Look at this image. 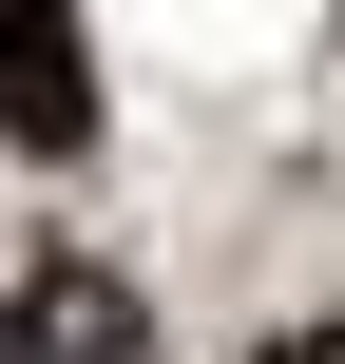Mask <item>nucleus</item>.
Wrapping results in <instances>:
<instances>
[{"instance_id": "nucleus-3", "label": "nucleus", "mask_w": 345, "mask_h": 364, "mask_svg": "<svg viewBox=\"0 0 345 364\" xmlns=\"http://www.w3.org/2000/svg\"><path fill=\"white\" fill-rule=\"evenodd\" d=\"M250 364H345V326H307V346H250Z\"/></svg>"}, {"instance_id": "nucleus-2", "label": "nucleus", "mask_w": 345, "mask_h": 364, "mask_svg": "<svg viewBox=\"0 0 345 364\" xmlns=\"http://www.w3.org/2000/svg\"><path fill=\"white\" fill-rule=\"evenodd\" d=\"M0 134H19V154H77V134H96V96H77V38H58L38 0H0Z\"/></svg>"}, {"instance_id": "nucleus-1", "label": "nucleus", "mask_w": 345, "mask_h": 364, "mask_svg": "<svg viewBox=\"0 0 345 364\" xmlns=\"http://www.w3.org/2000/svg\"><path fill=\"white\" fill-rule=\"evenodd\" d=\"M0 364H134V288H115V269H38V288H0Z\"/></svg>"}]
</instances>
